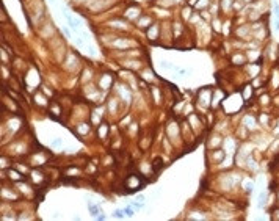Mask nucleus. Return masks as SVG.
<instances>
[{
    "label": "nucleus",
    "instance_id": "obj_3",
    "mask_svg": "<svg viewBox=\"0 0 279 221\" xmlns=\"http://www.w3.org/2000/svg\"><path fill=\"white\" fill-rule=\"evenodd\" d=\"M88 209H89V212H91V215H94V217H97V215H99V207H97L96 204H93V202H88Z\"/></svg>",
    "mask_w": 279,
    "mask_h": 221
},
{
    "label": "nucleus",
    "instance_id": "obj_13",
    "mask_svg": "<svg viewBox=\"0 0 279 221\" xmlns=\"http://www.w3.org/2000/svg\"><path fill=\"white\" fill-rule=\"evenodd\" d=\"M136 201H140V202H143V201H144V196H138V198H136Z\"/></svg>",
    "mask_w": 279,
    "mask_h": 221
},
{
    "label": "nucleus",
    "instance_id": "obj_14",
    "mask_svg": "<svg viewBox=\"0 0 279 221\" xmlns=\"http://www.w3.org/2000/svg\"><path fill=\"white\" fill-rule=\"evenodd\" d=\"M196 3V0H190V5H194Z\"/></svg>",
    "mask_w": 279,
    "mask_h": 221
},
{
    "label": "nucleus",
    "instance_id": "obj_1",
    "mask_svg": "<svg viewBox=\"0 0 279 221\" xmlns=\"http://www.w3.org/2000/svg\"><path fill=\"white\" fill-rule=\"evenodd\" d=\"M124 185H125V188H127L129 191H136V190H140V188H141L143 181H141V177H140V176H136V174H132V176H129L127 179H125Z\"/></svg>",
    "mask_w": 279,
    "mask_h": 221
},
{
    "label": "nucleus",
    "instance_id": "obj_2",
    "mask_svg": "<svg viewBox=\"0 0 279 221\" xmlns=\"http://www.w3.org/2000/svg\"><path fill=\"white\" fill-rule=\"evenodd\" d=\"M243 124L248 127V129H254V126H256V121H254V118L253 116H246L245 119H243Z\"/></svg>",
    "mask_w": 279,
    "mask_h": 221
},
{
    "label": "nucleus",
    "instance_id": "obj_5",
    "mask_svg": "<svg viewBox=\"0 0 279 221\" xmlns=\"http://www.w3.org/2000/svg\"><path fill=\"white\" fill-rule=\"evenodd\" d=\"M265 199H267V191H262V193H260V196H259V204H257V205L260 207V209L265 205Z\"/></svg>",
    "mask_w": 279,
    "mask_h": 221
},
{
    "label": "nucleus",
    "instance_id": "obj_6",
    "mask_svg": "<svg viewBox=\"0 0 279 221\" xmlns=\"http://www.w3.org/2000/svg\"><path fill=\"white\" fill-rule=\"evenodd\" d=\"M63 144V141H61V138H55V140L52 141V148H60Z\"/></svg>",
    "mask_w": 279,
    "mask_h": 221
},
{
    "label": "nucleus",
    "instance_id": "obj_12",
    "mask_svg": "<svg viewBox=\"0 0 279 221\" xmlns=\"http://www.w3.org/2000/svg\"><path fill=\"white\" fill-rule=\"evenodd\" d=\"M274 14H276V17H278V20H279V5H278V3L274 5Z\"/></svg>",
    "mask_w": 279,
    "mask_h": 221
},
{
    "label": "nucleus",
    "instance_id": "obj_11",
    "mask_svg": "<svg viewBox=\"0 0 279 221\" xmlns=\"http://www.w3.org/2000/svg\"><path fill=\"white\" fill-rule=\"evenodd\" d=\"M232 61H234V63L237 64V61H243V57H242V55H237V57H234V60H232Z\"/></svg>",
    "mask_w": 279,
    "mask_h": 221
},
{
    "label": "nucleus",
    "instance_id": "obj_4",
    "mask_svg": "<svg viewBox=\"0 0 279 221\" xmlns=\"http://www.w3.org/2000/svg\"><path fill=\"white\" fill-rule=\"evenodd\" d=\"M8 174H10V177L13 179V181H22V176H20L17 171H14V169H10Z\"/></svg>",
    "mask_w": 279,
    "mask_h": 221
},
{
    "label": "nucleus",
    "instance_id": "obj_9",
    "mask_svg": "<svg viewBox=\"0 0 279 221\" xmlns=\"http://www.w3.org/2000/svg\"><path fill=\"white\" fill-rule=\"evenodd\" d=\"M154 166H155V169H160V168L163 166V163H162V160H155V165H154Z\"/></svg>",
    "mask_w": 279,
    "mask_h": 221
},
{
    "label": "nucleus",
    "instance_id": "obj_8",
    "mask_svg": "<svg viewBox=\"0 0 279 221\" xmlns=\"http://www.w3.org/2000/svg\"><path fill=\"white\" fill-rule=\"evenodd\" d=\"M113 217H115V218H124V212H122V210H115Z\"/></svg>",
    "mask_w": 279,
    "mask_h": 221
},
{
    "label": "nucleus",
    "instance_id": "obj_7",
    "mask_svg": "<svg viewBox=\"0 0 279 221\" xmlns=\"http://www.w3.org/2000/svg\"><path fill=\"white\" fill-rule=\"evenodd\" d=\"M124 213H125V215H129V217H132V215H134V207H125Z\"/></svg>",
    "mask_w": 279,
    "mask_h": 221
},
{
    "label": "nucleus",
    "instance_id": "obj_10",
    "mask_svg": "<svg viewBox=\"0 0 279 221\" xmlns=\"http://www.w3.org/2000/svg\"><path fill=\"white\" fill-rule=\"evenodd\" d=\"M245 187H246V191H251V190H253V187H254V184L253 182H248Z\"/></svg>",
    "mask_w": 279,
    "mask_h": 221
}]
</instances>
